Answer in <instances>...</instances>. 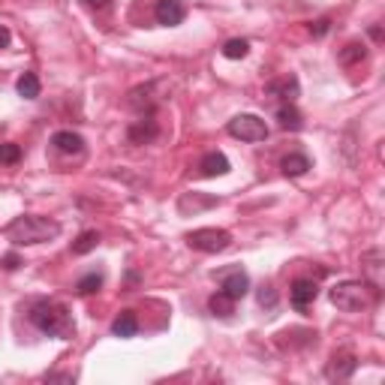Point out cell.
<instances>
[{"mask_svg": "<svg viewBox=\"0 0 385 385\" xmlns=\"http://www.w3.org/2000/svg\"><path fill=\"white\" fill-rule=\"evenodd\" d=\"M199 169L205 178H217V175H226L229 172V160L220 154V150H211V154H205L202 163H199Z\"/></svg>", "mask_w": 385, "mask_h": 385, "instance_id": "obj_15", "label": "cell"}, {"mask_svg": "<svg viewBox=\"0 0 385 385\" xmlns=\"http://www.w3.org/2000/svg\"><path fill=\"white\" fill-rule=\"evenodd\" d=\"M229 135L241 142H265L268 139V127L262 118L256 115H238L229 120Z\"/></svg>", "mask_w": 385, "mask_h": 385, "instance_id": "obj_5", "label": "cell"}, {"mask_svg": "<svg viewBox=\"0 0 385 385\" xmlns=\"http://www.w3.org/2000/svg\"><path fill=\"white\" fill-rule=\"evenodd\" d=\"M96 244H100V235H96V232H81V235L73 241V253L76 256H85V253L96 250Z\"/></svg>", "mask_w": 385, "mask_h": 385, "instance_id": "obj_20", "label": "cell"}, {"mask_svg": "<svg viewBox=\"0 0 385 385\" xmlns=\"http://www.w3.org/2000/svg\"><path fill=\"white\" fill-rule=\"evenodd\" d=\"M88 6H93V9H103V6H108V0H88Z\"/></svg>", "mask_w": 385, "mask_h": 385, "instance_id": "obj_30", "label": "cell"}, {"mask_svg": "<svg viewBox=\"0 0 385 385\" xmlns=\"http://www.w3.org/2000/svg\"><path fill=\"white\" fill-rule=\"evenodd\" d=\"M328 27H332V21H328V19H319V21H313V24H310V34H313V36H325V34H328Z\"/></svg>", "mask_w": 385, "mask_h": 385, "instance_id": "obj_27", "label": "cell"}, {"mask_svg": "<svg viewBox=\"0 0 385 385\" xmlns=\"http://www.w3.org/2000/svg\"><path fill=\"white\" fill-rule=\"evenodd\" d=\"M31 322L39 328L43 334L48 337H73L76 332V322H73V313L66 310L63 304H58V301H39V304H34L31 310Z\"/></svg>", "mask_w": 385, "mask_h": 385, "instance_id": "obj_2", "label": "cell"}, {"mask_svg": "<svg viewBox=\"0 0 385 385\" xmlns=\"http://www.w3.org/2000/svg\"><path fill=\"white\" fill-rule=\"evenodd\" d=\"M364 58H367V51H364L361 43H349L346 48L340 51V63H343V66H352V63H359V61H364Z\"/></svg>", "mask_w": 385, "mask_h": 385, "instance_id": "obj_23", "label": "cell"}, {"mask_svg": "<svg viewBox=\"0 0 385 385\" xmlns=\"http://www.w3.org/2000/svg\"><path fill=\"white\" fill-rule=\"evenodd\" d=\"M280 169H283L286 178H298V175H304L310 169V160L304 154H289V157L280 160Z\"/></svg>", "mask_w": 385, "mask_h": 385, "instance_id": "obj_17", "label": "cell"}, {"mask_svg": "<svg viewBox=\"0 0 385 385\" xmlns=\"http://www.w3.org/2000/svg\"><path fill=\"white\" fill-rule=\"evenodd\" d=\"M298 91H301V88H298V78H295V76H286V78L271 81V85H268V93L277 96V100H283V103H295Z\"/></svg>", "mask_w": 385, "mask_h": 385, "instance_id": "obj_14", "label": "cell"}, {"mask_svg": "<svg viewBox=\"0 0 385 385\" xmlns=\"http://www.w3.org/2000/svg\"><path fill=\"white\" fill-rule=\"evenodd\" d=\"M316 295H319V286H316L313 280H307V277L295 280L292 289H289V301H292L295 310H307L313 301H316Z\"/></svg>", "mask_w": 385, "mask_h": 385, "instance_id": "obj_8", "label": "cell"}, {"mask_svg": "<svg viewBox=\"0 0 385 385\" xmlns=\"http://www.w3.org/2000/svg\"><path fill=\"white\" fill-rule=\"evenodd\" d=\"M361 265H364V274H367V283H374L376 289L382 286V250L374 247L361 256Z\"/></svg>", "mask_w": 385, "mask_h": 385, "instance_id": "obj_12", "label": "cell"}, {"mask_svg": "<svg viewBox=\"0 0 385 385\" xmlns=\"http://www.w3.org/2000/svg\"><path fill=\"white\" fill-rule=\"evenodd\" d=\"M51 145L58 154H66V157H78L81 150H85V139H81L78 133L73 130H61V133H54L51 135Z\"/></svg>", "mask_w": 385, "mask_h": 385, "instance_id": "obj_11", "label": "cell"}, {"mask_svg": "<svg viewBox=\"0 0 385 385\" xmlns=\"http://www.w3.org/2000/svg\"><path fill=\"white\" fill-rule=\"evenodd\" d=\"M379 289L367 280H343L332 289V304L343 313H359L367 310L370 304H376Z\"/></svg>", "mask_w": 385, "mask_h": 385, "instance_id": "obj_3", "label": "cell"}, {"mask_svg": "<svg viewBox=\"0 0 385 385\" xmlns=\"http://www.w3.org/2000/svg\"><path fill=\"white\" fill-rule=\"evenodd\" d=\"M19 93L24 96V100H36L39 96V78H36V73H24L21 78H19Z\"/></svg>", "mask_w": 385, "mask_h": 385, "instance_id": "obj_21", "label": "cell"}, {"mask_svg": "<svg viewBox=\"0 0 385 385\" xmlns=\"http://www.w3.org/2000/svg\"><path fill=\"white\" fill-rule=\"evenodd\" d=\"M247 54H250V43L247 39H229L223 46V58H229V61H241Z\"/></svg>", "mask_w": 385, "mask_h": 385, "instance_id": "obj_22", "label": "cell"}, {"mask_svg": "<svg viewBox=\"0 0 385 385\" xmlns=\"http://www.w3.org/2000/svg\"><path fill=\"white\" fill-rule=\"evenodd\" d=\"M187 244L199 253H223V250H229L232 235L226 229H196L187 235Z\"/></svg>", "mask_w": 385, "mask_h": 385, "instance_id": "obj_4", "label": "cell"}, {"mask_svg": "<svg viewBox=\"0 0 385 385\" xmlns=\"http://www.w3.org/2000/svg\"><path fill=\"white\" fill-rule=\"evenodd\" d=\"M208 307H211V313H214V316H232V313H235V301H232V298L223 292V289H220L217 295H211Z\"/></svg>", "mask_w": 385, "mask_h": 385, "instance_id": "obj_19", "label": "cell"}, {"mask_svg": "<svg viewBox=\"0 0 385 385\" xmlns=\"http://www.w3.org/2000/svg\"><path fill=\"white\" fill-rule=\"evenodd\" d=\"M9 39H12V36H9V31H6L4 24H0V48H6V46H9Z\"/></svg>", "mask_w": 385, "mask_h": 385, "instance_id": "obj_29", "label": "cell"}, {"mask_svg": "<svg viewBox=\"0 0 385 385\" xmlns=\"http://www.w3.org/2000/svg\"><path fill=\"white\" fill-rule=\"evenodd\" d=\"M277 123H280V130H301V115H298V108L292 103H283L277 108Z\"/></svg>", "mask_w": 385, "mask_h": 385, "instance_id": "obj_18", "label": "cell"}, {"mask_svg": "<svg viewBox=\"0 0 385 385\" xmlns=\"http://www.w3.org/2000/svg\"><path fill=\"white\" fill-rule=\"evenodd\" d=\"M127 135H130V142H133V145H145V142H150V139L157 135V123L150 120V115L142 118V120H133V123H130V130H127Z\"/></svg>", "mask_w": 385, "mask_h": 385, "instance_id": "obj_13", "label": "cell"}, {"mask_svg": "<svg viewBox=\"0 0 385 385\" xmlns=\"http://www.w3.org/2000/svg\"><path fill=\"white\" fill-rule=\"evenodd\" d=\"M19 265H21V259H19L16 253H9V256H4V268H6V271H16Z\"/></svg>", "mask_w": 385, "mask_h": 385, "instance_id": "obj_28", "label": "cell"}, {"mask_svg": "<svg viewBox=\"0 0 385 385\" xmlns=\"http://www.w3.org/2000/svg\"><path fill=\"white\" fill-rule=\"evenodd\" d=\"M135 332H139V319H135L133 310H123L112 322V334L115 337H135Z\"/></svg>", "mask_w": 385, "mask_h": 385, "instance_id": "obj_16", "label": "cell"}, {"mask_svg": "<svg viewBox=\"0 0 385 385\" xmlns=\"http://www.w3.org/2000/svg\"><path fill=\"white\" fill-rule=\"evenodd\" d=\"M4 235L19 247L46 244V241H54L61 235V223H54L48 217H39V214H21L4 229Z\"/></svg>", "mask_w": 385, "mask_h": 385, "instance_id": "obj_1", "label": "cell"}, {"mask_svg": "<svg viewBox=\"0 0 385 385\" xmlns=\"http://www.w3.org/2000/svg\"><path fill=\"white\" fill-rule=\"evenodd\" d=\"M100 286H103V274H88V277L78 280L76 289H78V295H93Z\"/></svg>", "mask_w": 385, "mask_h": 385, "instance_id": "obj_24", "label": "cell"}, {"mask_svg": "<svg viewBox=\"0 0 385 385\" xmlns=\"http://www.w3.org/2000/svg\"><path fill=\"white\" fill-rule=\"evenodd\" d=\"M259 304H262V307H274V304H277V292H274L271 286H262V289H259Z\"/></svg>", "mask_w": 385, "mask_h": 385, "instance_id": "obj_26", "label": "cell"}, {"mask_svg": "<svg viewBox=\"0 0 385 385\" xmlns=\"http://www.w3.org/2000/svg\"><path fill=\"white\" fill-rule=\"evenodd\" d=\"M157 88H160V81H148V85H142V88H133L130 91V106L135 108V112L150 115L163 100V96H157Z\"/></svg>", "mask_w": 385, "mask_h": 385, "instance_id": "obj_7", "label": "cell"}, {"mask_svg": "<svg viewBox=\"0 0 385 385\" xmlns=\"http://www.w3.org/2000/svg\"><path fill=\"white\" fill-rule=\"evenodd\" d=\"M19 160H21V148H19V145H12V142L0 145V163H9V166H16Z\"/></svg>", "mask_w": 385, "mask_h": 385, "instance_id": "obj_25", "label": "cell"}, {"mask_svg": "<svg viewBox=\"0 0 385 385\" xmlns=\"http://www.w3.org/2000/svg\"><path fill=\"white\" fill-rule=\"evenodd\" d=\"M154 16L163 27H178L184 19H187V9L181 0H157V9H154Z\"/></svg>", "mask_w": 385, "mask_h": 385, "instance_id": "obj_9", "label": "cell"}, {"mask_svg": "<svg viewBox=\"0 0 385 385\" xmlns=\"http://www.w3.org/2000/svg\"><path fill=\"white\" fill-rule=\"evenodd\" d=\"M220 289L232 298V301H241L247 292H250V277L241 271V268H229V271H220Z\"/></svg>", "mask_w": 385, "mask_h": 385, "instance_id": "obj_6", "label": "cell"}, {"mask_svg": "<svg viewBox=\"0 0 385 385\" xmlns=\"http://www.w3.org/2000/svg\"><path fill=\"white\" fill-rule=\"evenodd\" d=\"M355 367H359V361H355L352 352H334V359L325 367V376L328 379H349L355 374Z\"/></svg>", "mask_w": 385, "mask_h": 385, "instance_id": "obj_10", "label": "cell"}]
</instances>
